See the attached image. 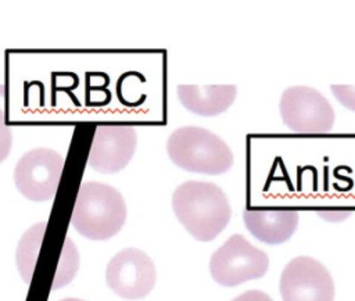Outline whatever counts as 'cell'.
Segmentation results:
<instances>
[{
  "instance_id": "obj_1",
  "label": "cell",
  "mask_w": 355,
  "mask_h": 301,
  "mask_svg": "<svg viewBox=\"0 0 355 301\" xmlns=\"http://www.w3.org/2000/svg\"><path fill=\"white\" fill-rule=\"evenodd\" d=\"M172 208L178 221L200 241L214 240L232 218L225 191L218 184L204 180L179 184L172 194Z\"/></svg>"
},
{
  "instance_id": "obj_2",
  "label": "cell",
  "mask_w": 355,
  "mask_h": 301,
  "mask_svg": "<svg viewBox=\"0 0 355 301\" xmlns=\"http://www.w3.org/2000/svg\"><path fill=\"white\" fill-rule=\"evenodd\" d=\"M126 214V203L114 186L89 180L78 190L71 225L86 239L107 240L122 229Z\"/></svg>"
},
{
  "instance_id": "obj_3",
  "label": "cell",
  "mask_w": 355,
  "mask_h": 301,
  "mask_svg": "<svg viewBox=\"0 0 355 301\" xmlns=\"http://www.w3.org/2000/svg\"><path fill=\"white\" fill-rule=\"evenodd\" d=\"M166 153L173 164L189 172L220 175L233 165L227 143L201 126H182L166 140Z\"/></svg>"
},
{
  "instance_id": "obj_4",
  "label": "cell",
  "mask_w": 355,
  "mask_h": 301,
  "mask_svg": "<svg viewBox=\"0 0 355 301\" xmlns=\"http://www.w3.org/2000/svg\"><path fill=\"white\" fill-rule=\"evenodd\" d=\"M269 268L266 252L252 246L243 234L230 236L209 258L212 279L225 287L262 277Z\"/></svg>"
},
{
  "instance_id": "obj_5",
  "label": "cell",
  "mask_w": 355,
  "mask_h": 301,
  "mask_svg": "<svg viewBox=\"0 0 355 301\" xmlns=\"http://www.w3.org/2000/svg\"><path fill=\"white\" fill-rule=\"evenodd\" d=\"M283 123L301 133H324L334 125V110L327 98L309 86H290L280 97Z\"/></svg>"
},
{
  "instance_id": "obj_6",
  "label": "cell",
  "mask_w": 355,
  "mask_h": 301,
  "mask_svg": "<svg viewBox=\"0 0 355 301\" xmlns=\"http://www.w3.org/2000/svg\"><path fill=\"white\" fill-rule=\"evenodd\" d=\"M64 168V157L49 147H37L25 153L14 169L18 191L31 201H47L57 189Z\"/></svg>"
},
{
  "instance_id": "obj_7",
  "label": "cell",
  "mask_w": 355,
  "mask_h": 301,
  "mask_svg": "<svg viewBox=\"0 0 355 301\" xmlns=\"http://www.w3.org/2000/svg\"><path fill=\"white\" fill-rule=\"evenodd\" d=\"M157 270L153 259L139 248L116 252L105 269L107 286L125 300L144 298L154 289Z\"/></svg>"
},
{
  "instance_id": "obj_8",
  "label": "cell",
  "mask_w": 355,
  "mask_h": 301,
  "mask_svg": "<svg viewBox=\"0 0 355 301\" xmlns=\"http://www.w3.org/2000/svg\"><path fill=\"white\" fill-rule=\"evenodd\" d=\"M279 291L283 301H333L334 280L323 264L301 255L284 266Z\"/></svg>"
},
{
  "instance_id": "obj_9",
  "label": "cell",
  "mask_w": 355,
  "mask_h": 301,
  "mask_svg": "<svg viewBox=\"0 0 355 301\" xmlns=\"http://www.w3.org/2000/svg\"><path fill=\"white\" fill-rule=\"evenodd\" d=\"M137 146L136 129L126 123L97 125L87 164L100 173H115L132 160Z\"/></svg>"
},
{
  "instance_id": "obj_10",
  "label": "cell",
  "mask_w": 355,
  "mask_h": 301,
  "mask_svg": "<svg viewBox=\"0 0 355 301\" xmlns=\"http://www.w3.org/2000/svg\"><path fill=\"white\" fill-rule=\"evenodd\" d=\"M250 233L262 243L282 244L297 230L300 215L294 208H254L243 214Z\"/></svg>"
},
{
  "instance_id": "obj_11",
  "label": "cell",
  "mask_w": 355,
  "mask_h": 301,
  "mask_svg": "<svg viewBox=\"0 0 355 301\" xmlns=\"http://www.w3.org/2000/svg\"><path fill=\"white\" fill-rule=\"evenodd\" d=\"M176 92L179 101L190 112L202 117H214L225 112L233 104L237 87L234 85H179Z\"/></svg>"
},
{
  "instance_id": "obj_12",
  "label": "cell",
  "mask_w": 355,
  "mask_h": 301,
  "mask_svg": "<svg viewBox=\"0 0 355 301\" xmlns=\"http://www.w3.org/2000/svg\"><path fill=\"white\" fill-rule=\"evenodd\" d=\"M46 222H39L31 226L24 233L17 247V268L22 280L28 284L32 283L35 268L40 264V247L46 236Z\"/></svg>"
},
{
  "instance_id": "obj_13",
  "label": "cell",
  "mask_w": 355,
  "mask_h": 301,
  "mask_svg": "<svg viewBox=\"0 0 355 301\" xmlns=\"http://www.w3.org/2000/svg\"><path fill=\"white\" fill-rule=\"evenodd\" d=\"M58 258L60 259H57V265H55L58 270L51 283V290H57V289H61L62 286L68 284L73 279L75 273L78 272L79 252L69 237L64 239L62 251L58 255Z\"/></svg>"
},
{
  "instance_id": "obj_14",
  "label": "cell",
  "mask_w": 355,
  "mask_h": 301,
  "mask_svg": "<svg viewBox=\"0 0 355 301\" xmlns=\"http://www.w3.org/2000/svg\"><path fill=\"white\" fill-rule=\"evenodd\" d=\"M334 97L348 110L355 111V86L351 85H331Z\"/></svg>"
},
{
  "instance_id": "obj_15",
  "label": "cell",
  "mask_w": 355,
  "mask_h": 301,
  "mask_svg": "<svg viewBox=\"0 0 355 301\" xmlns=\"http://www.w3.org/2000/svg\"><path fill=\"white\" fill-rule=\"evenodd\" d=\"M11 146H12V132H11V128L6 125L4 114L0 108V162H3L8 157Z\"/></svg>"
},
{
  "instance_id": "obj_16",
  "label": "cell",
  "mask_w": 355,
  "mask_h": 301,
  "mask_svg": "<svg viewBox=\"0 0 355 301\" xmlns=\"http://www.w3.org/2000/svg\"><path fill=\"white\" fill-rule=\"evenodd\" d=\"M318 214L330 222H341L344 221L347 216H349L352 214V211L349 209H320L318 211Z\"/></svg>"
},
{
  "instance_id": "obj_17",
  "label": "cell",
  "mask_w": 355,
  "mask_h": 301,
  "mask_svg": "<svg viewBox=\"0 0 355 301\" xmlns=\"http://www.w3.org/2000/svg\"><path fill=\"white\" fill-rule=\"evenodd\" d=\"M232 301H273V300L261 290H248L234 297Z\"/></svg>"
},
{
  "instance_id": "obj_18",
  "label": "cell",
  "mask_w": 355,
  "mask_h": 301,
  "mask_svg": "<svg viewBox=\"0 0 355 301\" xmlns=\"http://www.w3.org/2000/svg\"><path fill=\"white\" fill-rule=\"evenodd\" d=\"M61 301H83V300H79V298H64Z\"/></svg>"
}]
</instances>
